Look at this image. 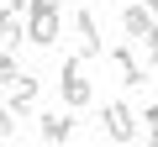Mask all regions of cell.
Wrapping results in <instances>:
<instances>
[{"mask_svg": "<svg viewBox=\"0 0 158 147\" xmlns=\"http://www.w3.org/2000/svg\"><path fill=\"white\" fill-rule=\"evenodd\" d=\"M58 95H63V105L69 110H79V105H90L95 100V89H90V79H85V58H63V68H58Z\"/></svg>", "mask_w": 158, "mask_h": 147, "instance_id": "1", "label": "cell"}, {"mask_svg": "<svg viewBox=\"0 0 158 147\" xmlns=\"http://www.w3.org/2000/svg\"><path fill=\"white\" fill-rule=\"evenodd\" d=\"M137 121H142V116H132V105L111 100V105L100 110V137H111V142H132V137H137Z\"/></svg>", "mask_w": 158, "mask_h": 147, "instance_id": "2", "label": "cell"}, {"mask_svg": "<svg viewBox=\"0 0 158 147\" xmlns=\"http://www.w3.org/2000/svg\"><path fill=\"white\" fill-rule=\"evenodd\" d=\"M69 21H74V37H79V58H100V53H106L100 26H95V11H85V6H79Z\"/></svg>", "mask_w": 158, "mask_h": 147, "instance_id": "3", "label": "cell"}, {"mask_svg": "<svg viewBox=\"0 0 158 147\" xmlns=\"http://www.w3.org/2000/svg\"><path fill=\"white\" fill-rule=\"evenodd\" d=\"M58 32H63V11H32V16H27V42L53 47V42H58Z\"/></svg>", "mask_w": 158, "mask_h": 147, "instance_id": "4", "label": "cell"}, {"mask_svg": "<svg viewBox=\"0 0 158 147\" xmlns=\"http://www.w3.org/2000/svg\"><path fill=\"white\" fill-rule=\"evenodd\" d=\"M153 26H158V21H153V11L142 6V0H132V6L121 11V32H127L132 42H148V37H153Z\"/></svg>", "mask_w": 158, "mask_h": 147, "instance_id": "5", "label": "cell"}, {"mask_svg": "<svg viewBox=\"0 0 158 147\" xmlns=\"http://www.w3.org/2000/svg\"><path fill=\"white\" fill-rule=\"evenodd\" d=\"M106 58H111V63L121 68V84H132V89H142V84H148V68H142V63L132 58V47H127V42H121V47H111Z\"/></svg>", "mask_w": 158, "mask_h": 147, "instance_id": "6", "label": "cell"}, {"mask_svg": "<svg viewBox=\"0 0 158 147\" xmlns=\"http://www.w3.org/2000/svg\"><path fill=\"white\" fill-rule=\"evenodd\" d=\"M32 100H37V79H32V74H21L16 89H11V100H6V116H27Z\"/></svg>", "mask_w": 158, "mask_h": 147, "instance_id": "7", "label": "cell"}, {"mask_svg": "<svg viewBox=\"0 0 158 147\" xmlns=\"http://www.w3.org/2000/svg\"><path fill=\"white\" fill-rule=\"evenodd\" d=\"M69 137H74V121H69L63 110H58V116H42V142H48V147H58V142H69Z\"/></svg>", "mask_w": 158, "mask_h": 147, "instance_id": "8", "label": "cell"}, {"mask_svg": "<svg viewBox=\"0 0 158 147\" xmlns=\"http://www.w3.org/2000/svg\"><path fill=\"white\" fill-rule=\"evenodd\" d=\"M0 42H6V53L21 42V26H16V16H6V21H0Z\"/></svg>", "mask_w": 158, "mask_h": 147, "instance_id": "9", "label": "cell"}, {"mask_svg": "<svg viewBox=\"0 0 158 147\" xmlns=\"http://www.w3.org/2000/svg\"><path fill=\"white\" fill-rule=\"evenodd\" d=\"M0 79H6V89H16V79H21V68H16L11 53H6V63H0Z\"/></svg>", "mask_w": 158, "mask_h": 147, "instance_id": "10", "label": "cell"}, {"mask_svg": "<svg viewBox=\"0 0 158 147\" xmlns=\"http://www.w3.org/2000/svg\"><path fill=\"white\" fill-rule=\"evenodd\" d=\"M142 121H148V137H158V105H148V110H142Z\"/></svg>", "mask_w": 158, "mask_h": 147, "instance_id": "11", "label": "cell"}, {"mask_svg": "<svg viewBox=\"0 0 158 147\" xmlns=\"http://www.w3.org/2000/svg\"><path fill=\"white\" fill-rule=\"evenodd\" d=\"M148 68H158V26H153V37H148Z\"/></svg>", "mask_w": 158, "mask_h": 147, "instance_id": "12", "label": "cell"}, {"mask_svg": "<svg viewBox=\"0 0 158 147\" xmlns=\"http://www.w3.org/2000/svg\"><path fill=\"white\" fill-rule=\"evenodd\" d=\"M32 11H58V0H37V6H32Z\"/></svg>", "mask_w": 158, "mask_h": 147, "instance_id": "13", "label": "cell"}, {"mask_svg": "<svg viewBox=\"0 0 158 147\" xmlns=\"http://www.w3.org/2000/svg\"><path fill=\"white\" fill-rule=\"evenodd\" d=\"M142 6H148V11H153V16H158V0H142Z\"/></svg>", "mask_w": 158, "mask_h": 147, "instance_id": "14", "label": "cell"}, {"mask_svg": "<svg viewBox=\"0 0 158 147\" xmlns=\"http://www.w3.org/2000/svg\"><path fill=\"white\" fill-rule=\"evenodd\" d=\"M148 147H158V137H148Z\"/></svg>", "mask_w": 158, "mask_h": 147, "instance_id": "15", "label": "cell"}]
</instances>
